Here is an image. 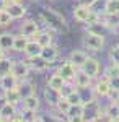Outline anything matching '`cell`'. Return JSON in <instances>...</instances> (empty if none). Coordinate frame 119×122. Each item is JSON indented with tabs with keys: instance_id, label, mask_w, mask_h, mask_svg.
I'll list each match as a JSON object with an SVG mask.
<instances>
[{
	"instance_id": "52",
	"label": "cell",
	"mask_w": 119,
	"mask_h": 122,
	"mask_svg": "<svg viewBox=\"0 0 119 122\" xmlns=\"http://www.w3.org/2000/svg\"><path fill=\"white\" fill-rule=\"evenodd\" d=\"M2 2H7V0H2Z\"/></svg>"
},
{
	"instance_id": "38",
	"label": "cell",
	"mask_w": 119,
	"mask_h": 122,
	"mask_svg": "<svg viewBox=\"0 0 119 122\" xmlns=\"http://www.w3.org/2000/svg\"><path fill=\"white\" fill-rule=\"evenodd\" d=\"M73 90H77V88L73 86V83H70V81H69V83H65V86L62 88V90H60V94H62V98H67V96L72 93Z\"/></svg>"
},
{
	"instance_id": "25",
	"label": "cell",
	"mask_w": 119,
	"mask_h": 122,
	"mask_svg": "<svg viewBox=\"0 0 119 122\" xmlns=\"http://www.w3.org/2000/svg\"><path fill=\"white\" fill-rule=\"evenodd\" d=\"M29 41H31V39H28L26 36H23V34H20V33H18V34H15V41H13V52L23 54Z\"/></svg>"
},
{
	"instance_id": "24",
	"label": "cell",
	"mask_w": 119,
	"mask_h": 122,
	"mask_svg": "<svg viewBox=\"0 0 119 122\" xmlns=\"http://www.w3.org/2000/svg\"><path fill=\"white\" fill-rule=\"evenodd\" d=\"M85 33L87 34H100V36H106V28L103 26L101 21H95V23H88L85 25Z\"/></svg>"
},
{
	"instance_id": "50",
	"label": "cell",
	"mask_w": 119,
	"mask_h": 122,
	"mask_svg": "<svg viewBox=\"0 0 119 122\" xmlns=\"http://www.w3.org/2000/svg\"><path fill=\"white\" fill-rule=\"evenodd\" d=\"M46 2H49V3H51V2H59V0H46Z\"/></svg>"
},
{
	"instance_id": "36",
	"label": "cell",
	"mask_w": 119,
	"mask_h": 122,
	"mask_svg": "<svg viewBox=\"0 0 119 122\" xmlns=\"http://www.w3.org/2000/svg\"><path fill=\"white\" fill-rule=\"evenodd\" d=\"M108 57H109V62H111V64L119 65V44H114V46L111 47Z\"/></svg>"
},
{
	"instance_id": "39",
	"label": "cell",
	"mask_w": 119,
	"mask_h": 122,
	"mask_svg": "<svg viewBox=\"0 0 119 122\" xmlns=\"http://www.w3.org/2000/svg\"><path fill=\"white\" fill-rule=\"evenodd\" d=\"M106 99H108L109 103H116V104H119V91H114V90H113Z\"/></svg>"
},
{
	"instance_id": "32",
	"label": "cell",
	"mask_w": 119,
	"mask_h": 122,
	"mask_svg": "<svg viewBox=\"0 0 119 122\" xmlns=\"http://www.w3.org/2000/svg\"><path fill=\"white\" fill-rule=\"evenodd\" d=\"M85 114V106L83 104H72L67 111V119L69 117H77V116H83Z\"/></svg>"
},
{
	"instance_id": "4",
	"label": "cell",
	"mask_w": 119,
	"mask_h": 122,
	"mask_svg": "<svg viewBox=\"0 0 119 122\" xmlns=\"http://www.w3.org/2000/svg\"><path fill=\"white\" fill-rule=\"evenodd\" d=\"M54 70L62 76V78H64L65 81H70V83H72L73 76H75V73H77V70H78V68L73 65L69 59H62V60H59V62H57V65H55Z\"/></svg>"
},
{
	"instance_id": "10",
	"label": "cell",
	"mask_w": 119,
	"mask_h": 122,
	"mask_svg": "<svg viewBox=\"0 0 119 122\" xmlns=\"http://www.w3.org/2000/svg\"><path fill=\"white\" fill-rule=\"evenodd\" d=\"M43 99H44L46 106L51 109V111H55L57 104L60 103V99H62V94H60V91H57V90H52V88L46 86V88L43 90Z\"/></svg>"
},
{
	"instance_id": "34",
	"label": "cell",
	"mask_w": 119,
	"mask_h": 122,
	"mask_svg": "<svg viewBox=\"0 0 119 122\" xmlns=\"http://www.w3.org/2000/svg\"><path fill=\"white\" fill-rule=\"evenodd\" d=\"M13 21H15V20L10 16V13H7V11H2V13H0V28L2 29L10 28Z\"/></svg>"
},
{
	"instance_id": "16",
	"label": "cell",
	"mask_w": 119,
	"mask_h": 122,
	"mask_svg": "<svg viewBox=\"0 0 119 122\" xmlns=\"http://www.w3.org/2000/svg\"><path fill=\"white\" fill-rule=\"evenodd\" d=\"M65 83H69V81H65V80L59 75L55 70H54V72H51V73L47 75V78H46V86L52 88V90H57V91H60V90L65 86Z\"/></svg>"
},
{
	"instance_id": "26",
	"label": "cell",
	"mask_w": 119,
	"mask_h": 122,
	"mask_svg": "<svg viewBox=\"0 0 119 122\" xmlns=\"http://www.w3.org/2000/svg\"><path fill=\"white\" fill-rule=\"evenodd\" d=\"M41 51H43V47L38 44L36 41H29L28 42L26 49H25V52H23V57H26V59H31V57H38L41 56Z\"/></svg>"
},
{
	"instance_id": "2",
	"label": "cell",
	"mask_w": 119,
	"mask_h": 122,
	"mask_svg": "<svg viewBox=\"0 0 119 122\" xmlns=\"http://www.w3.org/2000/svg\"><path fill=\"white\" fill-rule=\"evenodd\" d=\"M72 16L75 21L82 23V25H88V23H95V21H100V13L95 11L93 8L82 5V3H77L72 10Z\"/></svg>"
},
{
	"instance_id": "30",
	"label": "cell",
	"mask_w": 119,
	"mask_h": 122,
	"mask_svg": "<svg viewBox=\"0 0 119 122\" xmlns=\"http://www.w3.org/2000/svg\"><path fill=\"white\" fill-rule=\"evenodd\" d=\"M101 75L104 76V78H114V76H119V65H116V64H111L106 67H103V73Z\"/></svg>"
},
{
	"instance_id": "28",
	"label": "cell",
	"mask_w": 119,
	"mask_h": 122,
	"mask_svg": "<svg viewBox=\"0 0 119 122\" xmlns=\"http://www.w3.org/2000/svg\"><path fill=\"white\" fill-rule=\"evenodd\" d=\"M106 15H119V0H104L103 11Z\"/></svg>"
},
{
	"instance_id": "33",
	"label": "cell",
	"mask_w": 119,
	"mask_h": 122,
	"mask_svg": "<svg viewBox=\"0 0 119 122\" xmlns=\"http://www.w3.org/2000/svg\"><path fill=\"white\" fill-rule=\"evenodd\" d=\"M18 112H20V116L25 119V122H33L38 117V111H31V109H23V107H21Z\"/></svg>"
},
{
	"instance_id": "46",
	"label": "cell",
	"mask_w": 119,
	"mask_h": 122,
	"mask_svg": "<svg viewBox=\"0 0 119 122\" xmlns=\"http://www.w3.org/2000/svg\"><path fill=\"white\" fill-rule=\"evenodd\" d=\"M33 122H44V119H43V117H41V116H38L36 119H34V121Z\"/></svg>"
},
{
	"instance_id": "19",
	"label": "cell",
	"mask_w": 119,
	"mask_h": 122,
	"mask_svg": "<svg viewBox=\"0 0 119 122\" xmlns=\"http://www.w3.org/2000/svg\"><path fill=\"white\" fill-rule=\"evenodd\" d=\"M21 107L23 109H31V111H39L41 109V99L38 94H31L28 98L21 99Z\"/></svg>"
},
{
	"instance_id": "22",
	"label": "cell",
	"mask_w": 119,
	"mask_h": 122,
	"mask_svg": "<svg viewBox=\"0 0 119 122\" xmlns=\"http://www.w3.org/2000/svg\"><path fill=\"white\" fill-rule=\"evenodd\" d=\"M18 106H13V104H10V103H5L3 104H0V117H3V119H11L13 116H16L18 114Z\"/></svg>"
},
{
	"instance_id": "37",
	"label": "cell",
	"mask_w": 119,
	"mask_h": 122,
	"mask_svg": "<svg viewBox=\"0 0 119 122\" xmlns=\"http://www.w3.org/2000/svg\"><path fill=\"white\" fill-rule=\"evenodd\" d=\"M69 107H70V104H69V101H67L65 98H62V99H60V103L57 104V107H55V112H59V114H64L65 117H67V111H69Z\"/></svg>"
},
{
	"instance_id": "7",
	"label": "cell",
	"mask_w": 119,
	"mask_h": 122,
	"mask_svg": "<svg viewBox=\"0 0 119 122\" xmlns=\"http://www.w3.org/2000/svg\"><path fill=\"white\" fill-rule=\"evenodd\" d=\"M31 73V68L28 67L26 60L25 59H15L13 60V65H11V75L15 76L18 81L21 80H26Z\"/></svg>"
},
{
	"instance_id": "31",
	"label": "cell",
	"mask_w": 119,
	"mask_h": 122,
	"mask_svg": "<svg viewBox=\"0 0 119 122\" xmlns=\"http://www.w3.org/2000/svg\"><path fill=\"white\" fill-rule=\"evenodd\" d=\"M78 91H80V94H82L83 104L93 103V101H96V99H98V96H96L95 91H93V86H92V88H85V90H78Z\"/></svg>"
},
{
	"instance_id": "48",
	"label": "cell",
	"mask_w": 119,
	"mask_h": 122,
	"mask_svg": "<svg viewBox=\"0 0 119 122\" xmlns=\"http://www.w3.org/2000/svg\"><path fill=\"white\" fill-rule=\"evenodd\" d=\"M96 122H108V119H100V121H96Z\"/></svg>"
},
{
	"instance_id": "45",
	"label": "cell",
	"mask_w": 119,
	"mask_h": 122,
	"mask_svg": "<svg viewBox=\"0 0 119 122\" xmlns=\"http://www.w3.org/2000/svg\"><path fill=\"white\" fill-rule=\"evenodd\" d=\"M5 57H7V52L0 49V60H2V59H5Z\"/></svg>"
},
{
	"instance_id": "29",
	"label": "cell",
	"mask_w": 119,
	"mask_h": 122,
	"mask_svg": "<svg viewBox=\"0 0 119 122\" xmlns=\"http://www.w3.org/2000/svg\"><path fill=\"white\" fill-rule=\"evenodd\" d=\"M13 60L15 59H11V57H5V59H2L0 60V78L2 76H7L11 73V65H13Z\"/></svg>"
},
{
	"instance_id": "3",
	"label": "cell",
	"mask_w": 119,
	"mask_h": 122,
	"mask_svg": "<svg viewBox=\"0 0 119 122\" xmlns=\"http://www.w3.org/2000/svg\"><path fill=\"white\" fill-rule=\"evenodd\" d=\"M41 25H43L41 21H36V20H33V18H25L21 21V25H20L18 33L23 34V36H26L28 39H33L41 29H44Z\"/></svg>"
},
{
	"instance_id": "8",
	"label": "cell",
	"mask_w": 119,
	"mask_h": 122,
	"mask_svg": "<svg viewBox=\"0 0 119 122\" xmlns=\"http://www.w3.org/2000/svg\"><path fill=\"white\" fill-rule=\"evenodd\" d=\"M5 11L10 13V16L15 20V21H20V20H25V18H26L28 7L23 3V2H8Z\"/></svg>"
},
{
	"instance_id": "17",
	"label": "cell",
	"mask_w": 119,
	"mask_h": 122,
	"mask_svg": "<svg viewBox=\"0 0 119 122\" xmlns=\"http://www.w3.org/2000/svg\"><path fill=\"white\" fill-rule=\"evenodd\" d=\"M33 41H36L41 47L51 46V44H54V33L51 29H41L36 36L33 38Z\"/></svg>"
},
{
	"instance_id": "41",
	"label": "cell",
	"mask_w": 119,
	"mask_h": 122,
	"mask_svg": "<svg viewBox=\"0 0 119 122\" xmlns=\"http://www.w3.org/2000/svg\"><path fill=\"white\" fill-rule=\"evenodd\" d=\"M109 83H111V88H113L114 91H119V76L109 78Z\"/></svg>"
},
{
	"instance_id": "12",
	"label": "cell",
	"mask_w": 119,
	"mask_h": 122,
	"mask_svg": "<svg viewBox=\"0 0 119 122\" xmlns=\"http://www.w3.org/2000/svg\"><path fill=\"white\" fill-rule=\"evenodd\" d=\"M23 59L26 60V64H28V67L31 68V72H34V73H44V72H47V70L51 68V64H49V62H46V60H44L41 56L31 57V59L23 57Z\"/></svg>"
},
{
	"instance_id": "27",
	"label": "cell",
	"mask_w": 119,
	"mask_h": 122,
	"mask_svg": "<svg viewBox=\"0 0 119 122\" xmlns=\"http://www.w3.org/2000/svg\"><path fill=\"white\" fill-rule=\"evenodd\" d=\"M103 112L106 119H119V104L108 103L103 106Z\"/></svg>"
},
{
	"instance_id": "18",
	"label": "cell",
	"mask_w": 119,
	"mask_h": 122,
	"mask_svg": "<svg viewBox=\"0 0 119 122\" xmlns=\"http://www.w3.org/2000/svg\"><path fill=\"white\" fill-rule=\"evenodd\" d=\"M16 88H18L21 98H28V96H31V94H36V83H34L33 80H29V78L21 80Z\"/></svg>"
},
{
	"instance_id": "42",
	"label": "cell",
	"mask_w": 119,
	"mask_h": 122,
	"mask_svg": "<svg viewBox=\"0 0 119 122\" xmlns=\"http://www.w3.org/2000/svg\"><path fill=\"white\" fill-rule=\"evenodd\" d=\"M67 122H87V121H85L83 116H77V117H69Z\"/></svg>"
},
{
	"instance_id": "40",
	"label": "cell",
	"mask_w": 119,
	"mask_h": 122,
	"mask_svg": "<svg viewBox=\"0 0 119 122\" xmlns=\"http://www.w3.org/2000/svg\"><path fill=\"white\" fill-rule=\"evenodd\" d=\"M101 0H77V3H82V5H87L90 8H95L96 3H100Z\"/></svg>"
},
{
	"instance_id": "53",
	"label": "cell",
	"mask_w": 119,
	"mask_h": 122,
	"mask_svg": "<svg viewBox=\"0 0 119 122\" xmlns=\"http://www.w3.org/2000/svg\"><path fill=\"white\" fill-rule=\"evenodd\" d=\"M118 121H119V119H118Z\"/></svg>"
},
{
	"instance_id": "43",
	"label": "cell",
	"mask_w": 119,
	"mask_h": 122,
	"mask_svg": "<svg viewBox=\"0 0 119 122\" xmlns=\"http://www.w3.org/2000/svg\"><path fill=\"white\" fill-rule=\"evenodd\" d=\"M10 122H25V119H23V117L20 116V112H18L16 116H13V117L10 119Z\"/></svg>"
},
{
	"instance_id": "5",
	"label": "cell",
	"mask_w": 119,
	"mask_h": 122,
	"mask_svg": "<svg viewBox=\"0 0 119 122\" xmlns=\"http://www.w3.org/2000/svg\"><path fill=\"white\" fill-rule=\"evenodd\" d=\"M106 44V36H100V34H85L83 39V49L88 52H98L101 51Z\"/></svg>"
},
{
	"instance_id": "35",
	"label": "cell",
	"mask_w": 119,
	"mask_h": 122,
	"mask_svg": "<svg viewBox=\"0 0 119 122\" xmlns=\"http://www.w3.org/2000/svg\"><path fill=\"white\" fill-rule=\"evenodd\" d=\"M65 99L69 101V104H70V106H72V104H83V101H82V94H80V91H78V90H73V91L69 94Z\"/></svg>"
},
{
	"instance_id": "15",
	"label": "cell",
	"mask_w": 119,
	"mask_h": 122,
	"mask_svg": "<svg viewBox=\"0 0 119 122\" xmlns=\"http://www.w3.org/2000/svg\"><path fill=\"white\" fill-rule=\"evenodd\" d=\"M100 21L106 31H113L116 33L119 31V15H106V13H100Z\"/></svg>"
},
{
	"instance_id": "6",
	"label": "cell",
	"mask_w": 119,
	"mask_h": 122,
	"mask_svg": "<svg viewBox=\"0 0 119 122\" xmlns=\"http://www.w3.org/2000/svg\"><path fill=\"white\" fill-rule=\"evenodd\" d=\"M80 70H83L88 76H92L93 80H96V78L101 76V73H103V65H101V62L96 59V57L90 56L88 59H87V62L82 65Z\"/></svg>"
},
{
	"instance_id": "21",
	"label": "cell",
	"mask_w": 119,
	"mask_h": 122,
	"mask_svg": "<svg viewBox=\"0 0 119 122\" xmlns=\"http://www.w3.org/2000/svg\"><path fill=\"white\" fill-rule=\"evenodd\" d=\"M2 96L5 98V101L10 104H13V106H21V94H20L18 88H13V90H8V91H3Z\"/></svg>"
},
{
	"instance_id": "44",
	"label": "cell",
	"mask_w": 119,
	"mask_h": 122,
	"mask_svg": "<svg viewBox=\"0 0 119 122\" xmlns=\"http://www.w3.org/2000/svg\"><path fill=\"white\" fill-rule=\"evenodd\" d=\"M7 3H8V2H2V0H0V13L7 10Z\"/></svg>"
},
{
	"instance_id": "1",
	"label": "cell",
	"mask_w": 119,
	"mask_h": 122,
	"mask_svg": "<svg viewBox=\"0 0 119 122\" xmlns=\"http://www.w3.org/2000/svg\"><path fill=\"white\" fill-rule=\"evenodd\" d=\"M39 21L43 23L44 29H51L52 33H67L69 31V23L65 16L59 10L52 8L49 5H44L39 10Z\"/></svg>"
},
{
	"instance_id": "13",
	"label": "cell",
	"mask_w": 119,
	"mask_h": 122,
	"mask_svg": "<svg viewBox=\"0 0 119 122\" xmlns=\"http://www.w3.org/2000/svg\"><path fill=\"white\" fill-rule=\"evenodd\" d=\"M93 80L92 76H88L83 70H77V73H75V76H73V80H72V83L73 86L77 88V90H85V88H92L93 86Z\"/></svg>"
},
{
	"instance_id": "51",
	"label": "cell",
	"mask_w": 119,
	"mask_h": 122,
	"mask_svg": "<svg viewBox=\"0 0 119 122\" xmlns=\"http://www.w3.org/2000/svg\"><path fill=\"white\" fill-rule=\"evenodd\" d=\"M31 2H39V0H31Z\"/></svg>"
},
{
	"instance_id": "14",
	"label": "cell",
	"mask_w": 119,
	"mask_h": 122,
	"mask_svg": "<svg viewBox=\"0 0 119 122\" xmlns=\"http://www.w3.org/2000/svg\"><path fill=\"white\" fill-rule=\"evenodd\" d=\"M88 57H90V54H88L85 49H73V51H70V54L67 56V59H69L77 68H82V65L87 62Z\"/></svg>"
},
{
	"instance_id": "9",
	"label": "cell",
	"mask_w": 119,
	"mask_h": 122,
	"mask_svg": "<svg viewBox=\"0 0 119 122\" xmlns=\"http://www.w3.org/2000/svg\"><path fill=\"white\" fill-rule=\"evenodd\" d=\"M93 91H95V94L98 96V99H100V98L106 99V98L109 96V93L113 91L109 80H108V78H104L103 75L98 76V78L93 81Z\"/></svg>"
},
{
	"instance_id": "20",
	"label": "cell",
	"mask_w": 119,
	"mask_h": 122,
	"mask_svg": "<svg viewBox=\"0 0 119 122\" xmlns=\"http://www.w3.org/2000/svg\"><path fill=\"white\" fill-rule=\"evenodd\" d=\"M13 41H15V34H11L10 31H2L0 33V49L8 52L13 51Z\"/></svg>"
},
{
	"instance_id": "49",
	"label": "cell",
	"mask_w": 119,
	"mask_h": 122,
	"mask_svg": "<svg viewBox=\"0 0 119 122\" xmlns=\"http://www.w3.org/2000/svg\"><path fill=\"white\" fill-rule=\"evenodd\" d=\"M7 2H25V0H7Z\"/></svg>"
},
{
	"instance_id": "11",
	"label": "cell",
	"mask_w": 119,
	"mask_h": 122,
	"mask_svg": "<svg viewBox=\"0 0 119 122\" xmlns=\"http://www.w3.org/2000/svg\"><path fill=\"white\" fill-rule=\"evenodd\" d=\"M41 57L51 64V68L54 67L55 68V64L60 60V52H59V47L55 46V44H51V46H46L43 47V51H41Z\"/></svg>"
},
{
	"instance_id": "23",
	"label": "cell",
	"mask_w": 119,
	"mask_h": 122,
	"mask_svg": "<svg viewBox=\"0 0 119 122\" xmlns=\"http://www.w3.org/2000/svg\"><path fill=\"white\" fill-rule=\"evenodd\" d=\"M18 83H20V81L11 75V73L7 75V76H2V78H0V91L3 93V91L13 90V88H16V86H18Z\"/></svg>"
},
{
	"instance_id": "47",
	"label": "cell",
	"mask_w": 119,
	"mask_h": 122,
	"mask_svg": "<svg viewBox=\"0 0 119 122\" xmlns=\"http://www.w3.org/2000/svg\"><path fill=\"white\" fill-rule=\"evenodd\" d=\"M0 122H10L8 119H3V117H0Z\"/></svg>"
}]
</instances>
